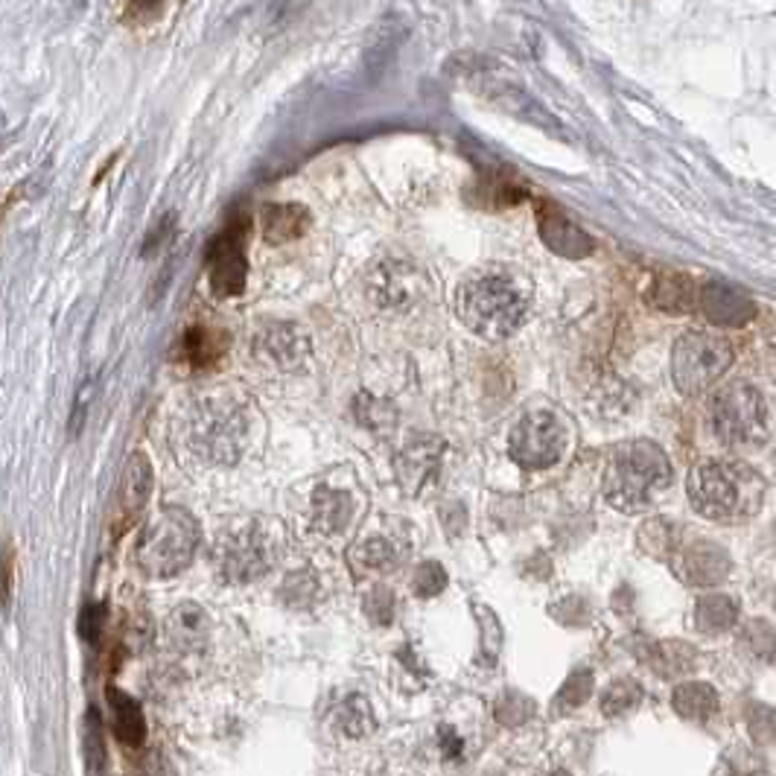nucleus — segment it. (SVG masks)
<instances>
[{"instance_id": "obj_16", "label": "nucleus", "mask_w": 776, "mask_h": 776, "mask_svg": "<svg viewBox=\"0 0 776 776\" xmlns=\"http://www.w3.org/2000/svg\"><path fill=\"white\" fill-rule=\"evenodd\" d=\"M208 628H211L208 613L196 601H185L166 619V639L182 654H196L208 646Z\"/></svg>"}, {"instance_id": "obj_23", "label": "nucleus", "mask_w": 776, "mask_h": 776, "mask_svg": "<svg viewBox=\"0 0 776 776\" xmlns=\"http://www.w3.org/2000/svg\"><path fill=\"white\" fill-rule=\"evenodd\" d=\"M540 234H543V240L549 242L554 251H561L564 258H584V254H590L592 251V242L558 211L540 216Z\"/></svg>"}, {"instance_id": "obj_26", "label": "nucleus", "mask_w": 776, "mask_h": 776, "mask_svg": "<svg viewBox=\"0 0 776 776\" xmlns=\"http://www.w3.org/2000/svg\"><path fill=\"white\" fill-rule=\"evenodd\" d=\"M656 298H660L656 304L665 306V310H692L694 289L684 277H665L663 284H660Z\"/></svg>"}, {"instance_id": "obj_24", "label": "nucleus", "mask_w": 776, "mask_h": 776, "mask_svg": "<svg viewBox=\"0 0 776 776\" xmlns=\"http://www.w3.org/2000/svg\"><path fill=\"white\" fill-rule=\"evenodd\" d=\"M698 622H701L703 630H712V634L730 628L736 622V601L724 599V596L703 599L701 608H698Z\"/></svg>"}, {"instance_id": "obj_3", "label": "nucleus", "mask_w": 776, "mask_h": 776, "mask_svg": "<svg viewBox=\"0 0 776 776\" xmlns=\"http://www.w3.org/2000/svg\"><path fill=\"white\" fill-rule=\"evenodd\" d=\"M675 471L663 447L654 441H625L610 453L604 471V499L622 514L648 509L660 493L672 488Z\"/></svg>"}, {"instance_id": "obj_6", "label": "nucleus", "mask_w": 776, "mask_h": 776, "mask_svg": "<svg viewBox=\"0 0 776 776\" xmlns=\"http://www.w3.org/2000/svg\"><path fill=\"white\" fill-rule=\"evenodd\" d=\"M733 365V345L715 333L689 330L672 351V377L680 395H703L718 383Z\"/></svg>"}, {"instance_id": "obj_25", "label": "nucleus", "mask_w": 776, "mask_h": 776, "mask_svg": "<svg viewBox=\"0 0 776 776\" xmlns=\"http://www.w3.org/2000/svg\"><path fill=\"white\" fill-rule=\"evenodd\" d=\"M97 388H100V379L97 377H85L76 388L74 406H71V421H67V438H79L85 429V421L91 415V403L97 398Z\"/></svg>"}, {"instance_id": "obj_21", "label": "nucleus", "mask_w": 776, "mask_h": 776, "mask_svg": "<svg viewBox=\"0 0 776 776\" xmlns=\"http://www.w3.org/2000/svg\"><path fill=\"white\" fill-rule=\"evenodd\" d=\"M680 573L692 584H718L730 573V558L715 543H694L684 552Z\"/></svg>"}, {"instance_id": "obj_34", "label": "nucleus", "mask_w": 776, "mask_h": 776, "mask_svg": "<svg viewBox=\"0 0 776 776\" xmlns=\"http://www.w3.org/2000/svg\"><path fill=\"white\" fill-rule=\"evenodd\" d=\"M368 721V710H365V701L362 698H353V701H348L342 706V727L345 733H351V736H356V733H362L365 724Z\"/></svg>"}, {"instance_id": "obj_5", "label": "nucleus", "mask_w": 776, "mask_h": 776, "mask_svg": "<svg viewBox=\"0 0 776 776\" xmlns=\"http://www.w3.org/2000/svg\"><path fill=\"white\" fill-rule=\"evenodd\" d=\"M710 426L733 450H756L771 433L765 395L744 379L721 386L710 398Z\"/></svg>"}, {"instance_id": "obj_10", "label": "nucleus", "mask_w": 776, "mask_h": 776, "mask_svg": "<svg viewBox=\"0 0 776 776\" xmlns=\"http://www.w3.org/2000/svg\"><path fill=\"white\" fill-rule=\"evenodd\" d=\"M193 417V441L190 443L196 450H202V455H208L213 462H228L237 455L231 450V443L242 441L246 421L234 409V403L213 400V403H204L202 412Z\"/></svg>"}, {"instance_id": "obj_11", "label": "nucleus", "mask_w": 776, "mask_h": 776, "mask_svg": "<svg viewBox=\"0 0 776 776\" xmlns=\"http://www.w3.org/2000/svg\"><path fill=\"white\" fill-rule=\"evenodd\" d=\"M426 275L406 260H383L371 268L368 296L383 310H406L426 296Z\"/></svg>"}, {"instance_id": "obj_15", "label": "nucleus", "mask_w": 776, "mask_h": 776, "mask_svg": "<svg viewBox=\"0 0 776 776\" xmlns=\"http://www.w3.org/2000/svg\"><path fill=\"white\" fill-rule=\"evenodd\" d=\"M310 211L304 204H263L260 211V231L268 246H287L292 240H301L310 228Z\"/></svg>"}, {"instance_id": "obj_17", "label": "nucleus", "mask_w": 776, "mask_h": 776, "mask_svg": "<svg viewBox=\"0 0 776 776\" xmlns=\"http://www.w3.org/2000/svg\"><path fill=\"white\" fill-rule=\"evenodd\" d=\"M254 348L275 368H296L298 362L306 356V351H310L306 339L292 324H275V327L263 330Z\"/></svg>"}, {"instance_id": "obj_12", "label": "nucleus", "mask_w": 776, "mask_h": 776, "mask_svg": "<svg viewBox=\"0 0 776 776\" xmlns=\"http://www.w3.org/2000/svg\"><path fill=\"white\" fill-rule=\"evenodd\" d=\"M152 462L143 450L132 453L123 464L121 485H117V502H114V514H111V537H121L123 531H129L138 523L140 511L147 509L149 497H152Z\"/></svg>"}, {"instance_id": "obj_13", "label": "nucleus", "mask_w": 776, "mask_h": 776, "mask_svg": "<svg viewBox=\"0 0 776 776\" xmlns=\"http://www.w3.org/2000/svg\"><path fill=\"white\" fill-rule=\"evenodd\" d=\"M443 453H447V443L435 435H412L398 453V479L403 485L409 497H421L426 490L433 488L438 473H441Z\"/></svg>"}, {"instance_id": "obj_18", "label": "nucleus", "mask_w": 776, "mask_h": 776, "mask_svg": "<svg viewBox=\"0 0 776 776\" xmlns=\"http://www.w3.org/2000/svg\"><path fill=\"white\" fill-rule=\"evenodd\" d=\"M353 523V497L348 490L315 488L313 493V526L324 537L342 535Z\"/></svg>"}, {"instance_id": "obj_22", "label": "nucleus", "mask_w": 776, "mask_h": 776, "mask_svg": "<svg viewBox=\"0 0 776 776\" xmlns=\"http://www.w3.org/2000/svg\"><path fill=\"white\" fill-rule=\"evenodd\" d=\"M351 561L360 573H391L403 561V549L391 537L374 535L353 546Z\"/></svg>"}, {"instance_id": "obj_33", "label": "nucleus", "mask_w": 776, "mask_h": 776, "mask_svg": "<svg viewBox=\"0 0 776 776\" xmlns=\"http://www.w3.org/2000/svg\"><path fill=\"white\" fill-rule=\"evenodd\" d=\"M105 608L102 604H88V608L83 610V616H79V634H83L85 639H91V642H97L102 634V628H105Z\"/></svg>"}, {"instance_id": "obj_4", "label": "nucleus", "mask_w": 776, "mask_h": 776, "mask_svg": "<svg viewBox=\"0 0 776 776\" xmlns=\"http://www.w3.org/2000/svg\"><path fill=\"white\" fill-rule=\"evenodd\" d=\"M202 543V528L187 509L166 505L152 514L135 543V564L149 578H173L185 573Z\"/></svg>"}, {"instance_id": "obj_9", "label": "nucleus", "mask_w": 776, "mask_h": 776, "mask_svg": "<svg viewBox=\"0 0 776 776\" xmlns=\"http://www.w3.org/2000/svg\"><path fill=\"white\" fill-rule=\"evenodd\" d=\"M272 566V549L258 526L225 531L216 540V570L228 584L258 581Z\"/></svg>"}, {"instance_id": "obj_32", "label": "nucleus", "mask_w": 776, "mask_h": 776, "mask_svg": "<svg viewBox=\"0 0 776 776\" xmlns=\"http://www.w3.org/2000/svg\"><path fill=\"white\" fill-rule=\"evenodd\" d=\"M12 587H15V546L12 540H7L3 552H0V601H3V608H10Z\"/></svg>"}, {"instance_id": "obj_30", "label": "nucleus", "mask_w": 776, "mask_h": 776, "mask_svg": "<svg viewBox=\"0 0 776 776\" xmlns=\"http://www.w3.org/2000/svg\"><path fill=\"white\" fill-rule=\"evenodd\" d=\"M443 584H447V575H443L441 564H435V561H426L424 566H417V573H415V592H417V596H435V592L443 590Z\"/></svg>"}, {"instance_id": "obj_19", "label": "nucleus", "mask_w": 776, "mask_h": 776, "mask_svg": "<svg viewBox=\"0 0 776 776\" xmlns=\"http://www.w3.org/2000/svg\"><path fill=\"white\" fill-rule=\"evenodd\" d=\"M109 710H111V727L114 736L126 744V748H140L147 741V718L138 701L126 694L123 689H109Z\"/></svg>"}, {"instance_id": "obj_27", "label": "nucleus", "mask_w": 776, "mask_h": 776, "mask_svg": "<svg viewBox=\"0 0 776 776\" xmlns=\"http://www.w3.org/2000/svg\"><path fill=\"white\" fill-rule=\"evenodd\" d=\"M173 237H176V211L164 213L161 220H155V225L149 228L147 240H143L140 254H143V258H158L161 251L170 249Z\"/></svg>"}, {"instance_id": "obj_7", "label": "nucleus", "mask_w": 776, "mask_h": 776, "mask_svg": "<svg viewBox=\"0 0 776 776\" xmlns=\"http://www.w3.org/2000/svg\"><path fill=\"white\" fill-rule=\"evenodd\" d=\"M570 450V426L554 409H531L520 417L509 438V455L526 471H546Z\"/></svg>"}, {"instance_id": "obj_2", "label": "nucleus", "mask_w": 776, "mask_h": 776, "mask_svg": "<svg viewBox=\"0 0 776 776\" xmlns=\"http://www.w3.org/2000/svg\"><path fill=\"white\" fill-rule=\"evenodd\" d=\"M686 493L701 517L718 523H739L756 517L765 499V481L748 464L730 459H712L694 464L686 481Z\"/></svg>"}, {"instance_id": "obj_1", "label": "nucleus", "mask_w": 776, "mask_h": 776, "mask_svg": "<svg viewBox=\"0 0 776 776\" xmlns=\"http://www.w3.org/2000/svg\"><path fill=\"white\" fill-rule=\"evenodd\" d=\"M531 306V284L514 268L493 266L464 277L455 289V313L473 333L490 342L520 330Z\"/></svg>"}, {"instance_id": "obj_20", "label": "nucleus", "mask_w": 776, "mask_h": 776, "mask_svg": "<svg viewBox=\"0 0 776 776\" xmlns=\"http://www.w3.org/2000/svg\"><path fill=\"white\" fill-rule=\"evenodd\" d=\"M222 353H225V339H222L220 333L202 327V324L190 327L176 345V360L193 371H204L216 365Z\"/></svg>"}, {"instance_id": "obj_28", "label": "nucleus", "mask_w": 776, "mask_h": 776, "mask_svg": "<svg viewBox=\"0 0 776 776\" xmlns=\"http://www.w3.org/2000/svg\"><path fill=\"white\" fill-rule=\"evenodd\" d=\"M356 415L371 429H383V426H395V409L386 400L371 398V395H360L356 400Z\"/></svg>"}, {"instance_id": "obj_14", "label": "nucleus", "mask_w": 776, "mask_h": 776, "mask_svg": "<svg viewBox=\"0 0 776 776\" xmlns=\"http://www.w3.org/2000/svg\"><path fill=\"white\" fill-rule=\"evenodd\" d=\"M701 310L710 322L721 327H739L753 315V301L730 284L710 280L701 292Z\"/></svg>"}, {"instance_id": "obj_31", "label": "nucleus", "mask_w": 776, "mask_h": 776, "mask_svg": "<svg viewBox=\"0 0 776 776\" xmlns=\"http://www.w3.org/2000/svg\"><path fill=\"white\" fill-rule=\"evenodd\" d=\"M164 10L166 7L158 0H132L123 7V21L126 24H152L164 15Z\"/></svg>"}, {"instance_id": "obj_29", "label": "nucleus", "mask_w": 776, "mask_h": 776, "mask_svg": "<svg viewBox=\"0 0 776 776\" xmlns=\"http://www.w3.org/2000/svg\"><path fill=\"white\" fill-rule=\"evenodd\" d=\"M85 741H88V762H91L93 771H102V767H105V744H102V724L97 710H88V733H85Z\"/></svg>"}, {"instance_id": "obj_8", "label": "nucleus", "mask_w": 776, "mask_h": 776, "mask_svg": "<svg viewBox=\"0 0 776 776\" xmlns=\"http://www.w3.org/2000/svg\"><path fill=\"white\" fill-rule=\"evenodd\" d=\"M246 237H249V220L240 216V220H231L228 228H222L204 251L208 280L216 298H237L246 292V280H249Z\"/></svg>"}]
</instances>
